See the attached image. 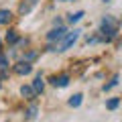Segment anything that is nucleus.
I'll return each mask as SVG.
<instances>
[{
  "mask_svg": "<svg viewBox=\"0 0 122 122\" xmlns=\"http://www.w3.org/2000/svg\"><path fill=\"white\" fill-rule=\"evenodd\" d=\"M6 41H8V43H18L16 30H8V33H6Z\"/></svg>",
  "mask_w": 122,
  "mask_h": 122,
  "instance_id": "nucleus-11",
  "label": "nucleus"
},
{
  "mask_svg": "<svg viewBox=\"0 0 122 122\" xmlns=\"http://www.w3.org/2000/svg\"><path fill=\"white\" fill-rule=\"evenodd\" d=\"M116 83H118V75H114V77H112V81H110V83H106V86L102 87V90H104V92H108V90H112V87L116 86Z\"/></svg>",
  "mask_w": 122,
  "mask_h": 122,
  "instance_id": "nucleus-14",
  "label": "nucleus"
},
{
  "mask_svg": "<svg viewBox=\"0 0 122 122\" xmlns=\"http://www.w3.org/2000/svg\"><path fill=\"white\" fill-rule=\"evenodd\" d=\"M30 71H33V65L29 61H20V63L14 65V73H18V75H29Z\"/></svg>",
  "mask_w": 122,
  "mask_h": 122,
  "instance_id": "nucleus-3",
  "label": "nucleus"
},
{
  "mask_svg": "<svg viewBox=\"0 0 122 122\" xmlns=\"http://www.w3.org/2000/svg\"><path fill=\"white\" fill-rule=\"evenodd\" d=\"M83 16H86V12H83V10H79V12H73V14H69V16H67V20H69L71 25H73V22H79Z\"/></svg>",
  "mask_w": 122,
  "mask_h": 122,
  "instance_id": "nucleus-7",
  "label": "nucleus"
},
{
  "mask_svg": "<svg viewBox=\"0 0 122 122\" xmlns=\"http://www.w3.org/2000/svg\"><path fill=\"white\" fill-rule=\"evenodd\" d=\"M51 83L55 87H65L67 83H69V75L63 73V75H55V77H51Z\"/></svg>",
  "mask_w": 122,
  "mask_h": 122,
  "instance_id": "nucleus-5",
  "label": "nucleus"
},
{
  "mask_svg": "<svg viewBox=\"0 0 122 122\" xmlns=\"http://www.w3.org/2000/svg\"><path fill=\"white\" fill-rule=\"evenodd\" d=\"M20 94H22L25 98H30L33 94H37V92L33 90V87H29V86H22V87H20Z\"/></svg>",
  "mask_w": 122,
  "mask_h": 122,
  "instance_id": "nucleus-12",
  "label": "nucleus"
},
{
  "mask_svg": "<svg viewBox=\"0 0 122 122\" xmlns=\"http://www.w3.org/2000/svg\"><path fill=\"white\" fill-rule=\"evenodd\" d=\"M81 102H83V96H81V94H75V96L69 98V106H71V108H77Z\"/></svg>",
  "mask_w": 122,
  "mask_h": 122,
  "instance_id": "nucleus-8",
  "label": "nucleus"
},
{
  "mask_svg": "<svg viewBox=\"0 0 122 122\" xmlns=\"http://www.w3.org/2000/svg\"><path fill=\"white\" fill-rule=\"evenodd\" d=\"M63 2H69V0H63Z\"/></svg>",
  "mask_w": 122,
  "mask_h": 122,
  "instance_id": "nucleus-18",
  "label": "nucleus"
},
{
  "mask_svg": "<svg viewBox=\"0 0 122 122\" xmlns=\"http://www.w3.org/2000/svg\"><path fill=\"white\" fill-rule=\"evenodd\" d=\"M104 2H110V0H104Z\"/></svg>",
  "mask_w": 122,
  "mask_h": 122,
  "instance_id": "nucleus-19",
  "label": "nucleus"
},
{
  "mask_svg": "<svg viewBox=\"0 0 122 122\" xmlns=\"http://www.w3.org/2000/svg\"><path fill=\"white\" fill-rule=\"evenodd\" d=\"M35 116H37V106L33 104V106H29V110L25 112V118H26V120H33Z\"/></svg>",
  "mask_w": 122,
  "mask_h": 122,
  "instance_id": "nucleus-10",
  "label": "nucleus"
},
{
  "mask_svg": "<svg viewBox=\"0 0 122 122\" xmlns=\"http://www.w3.org/2000/svg\"><path fill=\"white\" fill-rule=\"evenodd\" d=\"M35 57H37V53H35V51H29V53L25 55V61H30V59H35Z\"/></svg>",
  "mask_w": 122,
  "mask_h": 122,
  "instance_id": "nucleus-16",
  "label": "nucleus"
},
{
  "mask_svg": "<svg viewBox=\"0 0 122 122\" xmlns=\"http://www.w3.org/2000/svg\"><path fill=\"white\" fill-rule=\"evenodd\" d=\"M35 6H37V0H22L20 6H18V14H22V16H25V14H29Z\"/></svg>",
  "mask_w": 122,
  "mask_h": 122,
  "instance_id": "nucleus-4",
  "label": "nucleus"
},
{
  "mask_svg": "<svg viewBox=\"0 0 122 122\" xmlns=\"http://www.w3.org/2000/svg\"><path fill=\"white\" fill-rule=\"evenodd\" d=\"M118 104H120V100H118V98H112V100H108V110H116L118 108Z\"/></svg>",
  "mask_w": 122,
  "mask_h": 122,
  "instance_id": "nucleus-13",
  "label": "nucleus"
},
{
  "mask_svg": "<svg viewBox=\"0 0 122 122\" xmlns=\"http://www.w3.org/2000/svg\"><path fill=\"white\" fill-rule=\"evenodd\" d=\"M33 90H35L37 94H41V92L45 90V81H43L41 75H37V77H35V81H33Z\"/></svg>",
  "mask_w": 122,
  "mask_h": 122,
  "instance_id": "nucleus-6",
  "label": "nucleus"
},
{
  "mask_svg": "<svg viewBox=\"0 0 122 122\" xmlns=\"http://www.w3.org/2000/svg\"><path fill=\"white\" fill-rule=\"evenodd\" d=\"M10 18H12V12H10V10H0V25L10 22Z\"/></svg>",
  "mask_w": 122,
  "mask_h": 122,
  "instance_id": "nucleus-9",
  "label": "nucleus"
},
{
  "mask_svg": "<svg viewBox=\"0 0 122 122\" xmlns=\"http://www.w3.org/2000/svg\"><path fill=\"white\" fill-rule=\"evenodd\" d=\"M65 35H67V30H65V26H57V29H53L51 33L47 35V41H63L65 39Z\"/></svg>",
  "mask_w": 122,
  "mask_h": 122,
  "instance_id": "nucleus-2",
  "label": "nucleus"
},
{
  "mask_svg": "<svg viewBox=\"0 0 122 122\" xmlns=\"http://www.w3.org/2000/svg\"><path fill=\"white\" fill-rule=\"evenodd\" d=\"M0 67H8V59H6V55H2V51H0Z\"/></svg>",
  "mask_w": 122,
  "mask_h": 122,
  "instance_id": "nucleus-15",
  "label": "nucleus"
},
{
  "mask_svg": "<svg viewBox=\"0 0 122 122\" xmlns=\"http://www.w3.org/2000/svg\"><path fill=\"white\" fill-rule=\"evenodd\" d=\"M6 77H8V71L4 67H0V79H6Z\"/></svg>",
  "mask_w": 122,
  "mask_h": 122,
  "instance_id": "nucleus-17",
  "label": "nucleus"
},
{
  "mask_svg": "<svg viewBox=\"0 0 122 122\" xmlns=\"http://www.w3.org/2000/svg\"><path fill=\"white\" fill-rule=\"evenodd\" d=\"M79 33H81V30H79V29H73V30H71V33H67V35H65V39L61 41V47L57 49V51H67V49H69L71 45H73L75 41H77Z\"/></svg>",
  "mask_w": 122,
  "mask_h": 122,
  "instance_id": "nucleus-1",
  "label": "nucleus"
}]
</instances>
